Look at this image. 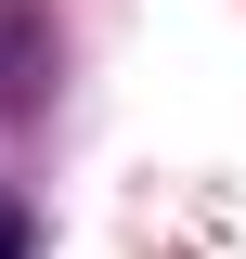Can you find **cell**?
I'll return each instance as SVG.
<instances>
[{
    "mask_svg": "<svg viewBox=\"0 0 246 259\" xmlns=\"http://www.w3.org/2000/svg\"><path fill=\"white\" fill-rule=\"evenodd\" d=\"M0 259H26V207H0Z\"/></svg>",
    "mask_w": 246,
    "mask_h": 259,
    "instance_id": "cell-1",
    "label": "cell"
}]
</instances>
